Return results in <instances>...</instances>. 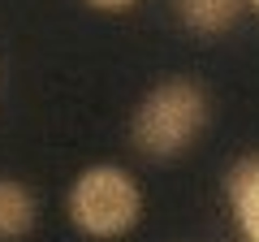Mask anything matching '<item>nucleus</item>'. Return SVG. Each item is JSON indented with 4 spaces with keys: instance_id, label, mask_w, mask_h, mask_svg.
<instances>
[{
    "instance_id": "7",
    "label": "nucleus",
    "mask_w": 259,
    "mask_h": 242,
    "mask_svg": "<svg viewBox=\"0 0 259 242\" xmlns=\"http://www.w3.org/2000/svg\"><path fill=\"white\" fill-rule=\"evenodd\" d=\"M246 5H250V9H259V0H246Z\"/></svg>"
},
{
    "instance_id": "6",
    "label": "nucleus",
    "mask_w": 259,
    "mask_h": 242,
    "mask_svg": "<svg viewBox=\"0 0 259 242\" xmlns=\"http://www.w3.org/2000/svg\"><path fill=\"white\" fill-rule=\"evenodd\" d=\"M82 5H91V9H100V13H130L134 5H143V0H82Z\"/></svg>"
},
{
    "instance_id": "5",
    "label": "nucleus",
    "mask_w": 259,
    "mask_h": 242,
    "mask_svg": "<svg viewBox=\"0 0 259 242\" xmlns=\"http://www.w3.org/2000/svg\"><path fill=\"white\" fill-rule=\"evenodd\" d=\"M39 225V195L22 177L0 173V242H22Z\"/></svg>"
},
{
    "instance_id": "4",
    "label": "nucleus",
    "mask_w": 259,
    "mask_h": 242,
    "mask_svg": "<svg viewBox=\"0 0 259 242\" xmlns=\"http://www.w3.org/2000/svg\"><path fill=\"white\" fill-rule=\"evenodd\" d=\"M250 5L246 0H173V13L190 35L199 39H216V35H229L233 26L242 22Z\"/></svg>"
},
{
    "instance_id": "2",
    "label": "nucleus",
    "mask_w": 259,
    "mask_h": 242,
    "mask_svg": "<svg viewBox=\"0 0 259 242\" xmlns=\"http://www.w3.org/2000/svg\"><path fill=\"white\" fill-rule=\"evenodd\" d=\"M143 212H147V195H143L139 177L117 160L87 165L65 190V216L91 242H117L134 233Z\"/></svg>"
},
{
    "instance_id": "1",
    "label": "nucleus",
    "mask_w": 259,
    "mask_h": 242,
    "mask_svg": "<svg viewBox=\"0 0 259 242\" xmlns=\"http://www.w3.org/2000/svg\"><path fill=\"white\" fill-rule=\"evenodd\" d=\"M212 126V95L194 78H160L143 91V100L130 112V147L143 160H168L199 147V139Z\"/></svg>"
},
{
    "instance_id": "3",
    "label": "nucleus",
    "mask_w": 259,
    "mask_h": 242,
    "mask_svg": "<svg viewBox=\"0 0 259 242\" xmlns=\"http://www.w3.org/2000/svg\"><path fill=\"white\" fill-rule=\"evenodd\" d=\"M225 199H229V212L238 221L242 238L259 242V151H246L229 165L225 173Z\"/></svg>"
}]
</instances>
